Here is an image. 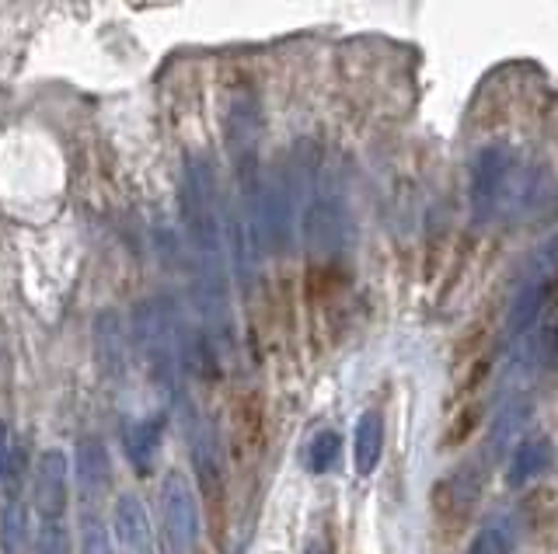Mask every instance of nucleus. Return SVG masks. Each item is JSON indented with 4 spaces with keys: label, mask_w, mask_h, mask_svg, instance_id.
Listing matches in <instances>:
<instances>
[{
    "label": "nucleus",
    "mask_w": 558,
    "mask_h": 554,
    "mask_svg": "<svg viewBox=\"0 0 558 554\" xmlns=\"http://www.w3.org/2000/svg\"><path fill=\"white\" fill-rule=\"evenodd\" d=\"M182 224L195 255V307L206 325L213 349L234 345L231 314V255H227V227L220 216L217 175L200 158H186L182 172Z\"/></svg>",
    "instance_id": "obj_1"
},
{
    "label": "nucleus",
    "mask_w": 558,
    "mask_h": 554,
    "mask_svg": "<svg viewBox=\"0 0 558 554\" xmlns=\"http://www.w3.org/2000/svg\"><path fill=\"white\" fill-rule=\"evenodd\" d=\"M548 196L545 172L537 164L517 158L510 147L489 143L479 150V158L471 164V216L479 224H496V221H520L531 210H537L541 199Z\"/></svg>",
    "instance_id": "obj_2"
},
{
    "label": "nucleus",
    "mask_w": 558,
    "mask_h": 554,
    "mask_svg": "<svg viewBox=\"0 0 558 554\" xmlns=\"http://www.w3.org/2000/svg\"><path fill=\"white\" fill-rule=\"evenodd\" d=\"M178 328L182 317L168 304V300H143L134 311V331L129 339L137 345V356L147 366V374L178 401L186 394V369H182V349H178Z\"/></svg>",
    "instance_id": "obj_3"
},
{
    "label": "nucleus",
    "mask_w": 558,
    "mask_h": 554,
    "mask_svg": "<svg viewBox=\"0 0 558 554\" xmlns=\"http://www.w3.org/2000/svg\"><path fill=\"white\" fill-rule=\"evenodd\" d=\"M558 282V234H551L548 241H541L534 248V255L528 259L517 282V293L510 300V311H506V335L513 342H520L537 322L541 307L548 304V297Z\"/></svg>",
    "instance_id": "obj_4"
},
{
    "label": "nucleus",
    "mask_w": 558,
    "mask_h": 554,
    "mask_svg": "<svg viewBox=\"0 0 558 554\" xmlns=\"http://www.w3.org/2000/svg\"><path fill=\"white\" fill-rule=\"evenodd\" d=\"M203 533L200 495L182 471H168L161 481V541L164 554H195Z\"/></svg>",
    "instance_id": "obj_5"
},
{
    "label": "nucleus",
    "mask_w": 558,
    "mask_h": 554,
    "mask_svg": "<svg viewBox=\"0 0 558 554\" xmlns=\"http://www.w3.org/2000/svg\"><path fill=\"white\" fill-rule=\"evenodd\" d=\"M350 241H353V213L346 196L335 185L321 181L304 213V244L310 248V255L332 259L339 251H346Z\"/></svg>",
    "instance_id": "obj_6"
},
{
    "label": "nucleus",
    "mask_w": 558,
    "mask_h": 554,
    "mask_svg": "<svg viewBox=\"0 0 558 554\" xmlns=\"http://www.w3.org/2000/svg\"><path fill=\"white\" fill-rule=\"evenodd\" d=\"M178 412H182V429H186V440H189V457H192V471L200 489L217 502L224 495V475H227V461H224V443H220V432L213 426V418L200 412V405L182 394L175 401Z\"/></svg>",
    "instance_id": "obj_7"
},
{
    "label": "nucleus",
    "mask_w": 558,
    "mask_h": 554,
    "mask_svg": "<svg viewBox=\"0 0 558 554\" xmlns=\"http://www.w3.org/2000/svg\"><path fill=\"white\" fill-rule=\"evenodd\" d=\"M558 369V328L555 325H534L523 339L517 342L510 366H506L503 391L513 394H531L534 383Z\"/></svg>",
    "instance_id": "obj_8"
},
{
    "label": "nucleus",
    "mask_w": 558,
    "mask_h": 554,
    "mask_svg": "<svg viewBox=\"0 0 558 554\" xmlns=\"http://www.w3.org/2000/svg\"><path fill=\"white\" fill-rule=\"evenodd\" d=\"M227 133V154L234 161L238 178H249L258 172V147H262V109L252 95H238L224 119Z\"/></svg>",
    "instance_id": "obj_9"
},
{
    "label": "nucleus",
    "mask_w": 558,
    "mask_h": 554,
    "mask_svg": "<svg viewBox=\"0 0 558 554\" xmlns=\"http://www.w3.org/2000/svg\"><path fill=\"white\" fill-rule=\"evenodd\" d=\"M71 495V457L63 450H46L36 467V484H31V502L42 519H60L67 509Z\"/></svg>",
    "instance_id": "obj_10"
},
{
    "label": "nucleus",
    "mask_w": 558,
    "mask_h": 554,
    "mask_svg": "<svg viewBox=\"0 0 558 554\" xmlns=\"http://www.w3.org/2000/svg\"><path fill=\"white\" fill-rule=\"evenodd\" d=\"M116 541L123 554H154V527H151V513H147L143 499L126 492L116 502Z\"/></svg>",
    "instance_id": "obj_11"
},
{
    "label": "nucleus",
    "mask_w": 558,
    "mask_h": 554,
    "mask_svg": "<svg viewBox=\"0 0 558 554\" xmlns=\"http://www.w3.org/2000/svg\"><path fill=\"white\" fill-rule=\"evenodd\" d=\"M551 461H555V446L545 432L523 436V440L513 446L510 467H506V481H510V489H523V484H531L545 475Z\"/></svg>",
    "instance_id": "obj_12"
},
{
    "label": "nucleus",
    "mask_w": 558,
    "mask_h": 554,
    "mask_svg": "<svg viewBox=\"0 0 558 554\" xmlns=\"http://www.w3.org/2000/svg\"><path fill=\"white\" fill-rule=\"evenodd\" d=\"M531 408H534L531 394H513V391L499 394V408H496V418H492V432H489L492 453H503V450L517 446L520 432H523V426H528V418H531Z\"/></svg>",
    "instance_id": "obj_13"
},
{
    "label": "nucleus",
    "mask_w": 558,
    "mask_h": 554,
    "mask_svg": "<svg viewBox=\"0 0 558 554\" xmlns=\"http://www.w3.org/2000/svg\"><path fill=\"white\" fill-rule=\"evenodd\" d=\"M164 426H168V418H164L161 412H151L126 429V457L140 475L151 471V464L161 450V440H164Z\"/></svg>",
    "instance_id": "obj_14"
},
{
    "label": "nucleus",
    "mask_w": 558,
    "mask_h": 554,
    "mask_svg": "<svg viewBox=\"0 0 558 554\" xmlns=\"http://www.w3.org/2000/svg\"><path fill=\"white\" fill-rule=\"evenodd\" d=\"M74 467H77V484L85 495H98L109 489L112 481V461H109V450L102 440H94V436H88V440L77 443V457H74Z\"/></svg>",
    "instance_id": "obj_15"
},
{
    "label": "nucleus",
    "mask_w": 558,
    "mask_h": 554,
    "mask_svg": "<svg viewBox=\"0 0 558 554\" xmlns=\"http://www.w3.org/2000/svg\"><path fill=\"white\" fill-rule=\"evenodd\" d=\"M384 453V418L381 412H364L353 429V464L356 475H373Z\"/></svg>",
    "instance_id": "obj_16"
},
{
    "label": "nucleus",
    "mask_w": 558,
    "mask_h": 554,
    "mask_svg": "<svg viewBox=\"0 0 558 554\" xmlns=\"http://www.w3.org/2000/svg\"><path fill=\"white\" fill-rule=\"evenodd\" d=\"M517 547V516L513 513H492L479 533L471 537L465 554H513Z\"/></svg>",
    "instance_id": "obj_17"
},
{
    "label": "nucleus",
    "mask_w": 558,
    "mask_h": 554,
    "mask_svg": "<svg viewBox=\"0 0 558 554\" xmlns=\"http://www.w3.org/2000/svg\"><path fill=\"white\" fill-rule=\"evenodd\" d=\"M126 331L119 328V314H102L98 317V352H102V366L119 374L126 363Z\"/></svg>",
    "instance_id": "obj_18"
},
{
    "label": "nucleus",
    "mask_w": 558,
    "mask_h": 554,
    "mask_svg": "<svg viewBox=\"0 0 558 554\" xmlns=\"http://www.w3.org/2000/svg\"><path fill=\"white\" fill-rule=\"evenodd\" d=\"M0 544L4 554H28V513L18 499H11L0 519Z\"/></svg>",
    "instance_id": "obj_19"
},
{
    "label": "nucleus",
    "mask_w": 558,
    "mask_h": 554,
    "mask_svg": "<svg viewBox=\"0 0 558 554\" xmlns=\"http://www.w3.org/2000/svg\"><path fill=\"white\" fill-rule=\"evenodd\" d=\"M339 453H342V440L335 429H321L315 440L307 443V467L315 475H328L332 467L339 464Z\"/></svg>",
    "instance_id": "obj_20"
},
{
    "label": "nucleus",
    "mask_w": 558,
    "mask_h": 554,
    "mask_svg": "<svg viewBox=\"0 0 558 554\" xmlns=\"http://www.w3.org/2000/svg\"><path fill=\"white\" fill-rule=\"evenodd\" d=\"M36 554H71V533L60 519H42L36 533Z\"/></svg>",
    "instance_id": "obj_21"
},
{
    "label": "nucleus",
    "mask_w": 558,
    "mask_h": 554,
    "mask_svg": "<svg viewBox=\"0 0 558 554\" xmlns=\"http://www.w3.org/2000/svg\"><path fill=\"white\" fill-rule=\"evenodd\" d=\"M80 554H116V544H112V537L98 516H85V527H80Z\"/></svg>",
    "instance_id": "obj_22"
}]
</instances>
